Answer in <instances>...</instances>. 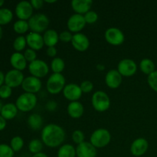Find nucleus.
<instances>
[{
  "instance_id": "nucleus-1",
  "label": "nucleus",
  "mask_w": 157,
  "mask_h": 157,
  "mask_svg": "<svg viewBox=\"0 0 157 157\" xmlns=\"http://www.w3.org/2000/svg\"><path fill=\"white\" fill-rule=\"evenodd\" d=\"M41 141L50 148L58 147L65 139V132L59 125L50 124L44 127L41 130Z\"/></svg>"
},
{
  "instance_id": "nucleus-2",
  "label": "nucleus",
  "mask_w": 157,
  "mask_h": 157,
  "mask_svg": "<svg viewBox=\"0 0 157 157\" xmlns=\"http://www.w3.org/2000/svg\"><path fill=\"white\" fill-rule=\"evenodd\" d=\"M28 22L31 32L41 34L48 30L50 21L48 17L44 14L37 13L32 15Z\"/></svg>"
},
{
  "instance_id": "nucleus-3",
  "label": "nucleus",
  "mask_w": 157,
  "mask_h": 157,
  "mask_svg": "<svg viewBox=\"0 0 157 157\" xmlns=\"http://www.w3.org/2000/svg\"><path fill=\"white\" fill-rule=\"evenodd\" d=\"M111 140L110 131L105 128H99L92 133L90 137V143L96 149H101L107 147Z\"/></svg>"
},
{
  "instance_id": "nucleus-4",
  "label": "nucleus",
  "mask_w": 157,
  "mask_h": 157,
  "mask_svg": "<svg viewBox=\"0 0 157 157\" xmlns=\"http://www.w3.org/2000/svg\"><path fill=\"white\" fill-rule=\"evenodd\" d=\"M66 85L65 78L62 74L53 73L46 82V88L51 94H58L63 91Z\"/></svg>"
},
{
  "instance_id": "nucleus-5",
  "label": "nucleus",
  "mask_w": 157,
  "mask_h": 157,
  "mask_svg": "<svg viewBox=\"0 0 157 157\" xmlns=\"http://www.w3.org/2000/svg\"><path fill=\"white\" fill-rule=\"evenodd\" d=\"M37 102H38V99H37L36 95L25 92L17 98L15 101V105L20 111L29 112L36 107Z\"/></svg>"
},
{
  "instance_id": "nucleus-6",
  "label": "nucleus",
  "mask_w": 157,
  "mask_h": 157,
  "mask_svg": "<svg viewBox=\"0 0 157 157\" xmlns=\"http://www.w3.org/2000/svg\"><path fill=\"white\" fill-rule=\"evenodd\" d=\"M91 104L98 112H105L110 108V99L108 94L103 90H98L92 95Z\"/></svg>"
},
{
  "instance_id": "nucleus-7",
  "label": "nucleus",
  "mask_w": 157,
  "mask_h": 157,
  "mask_svg": "<svg viewBox=\"0 0 157 157\" xmlns=\"http://www.w3.org/2000/svg\"><path fill=\"white\" fill-rule=\"evenodd\" d=\"M104 37L107 42L113 46L121 45L125 41L124 32L120 29L115 27L107 29L104 33Z\"/></svg>"
},
{
  "instance_id": "nucleus-8",
  "label": "nucleus",
  "mask_w": 157,
  "mask_h": 157,
  "mask_svg": "<svg viewBox=\"0 0 157 157\" xmlns=\"http://www.w3.org/2000/svg\"><path fill=\"white\" fill-rule=\"evenodd\" d=\"M29 71L32 76L38 78H42L47 76L49 72V67L47 63L41 59H36L35 61L29 63Z\"/></svg>"
},
{
  "instance_id": "nucleus-9",
  "label": "nucleus",
  "mask_w": 157,
  "mask_h": 157,
  "mask_svg": "<svg viewBox=\"0 0 157 157\" xmlns=\"http://www.w3.org/2000/svg\"><path fill=\"white\" fill-rule=\"evenodd\" d=\"M117 71L122 77H132L137 71V65L133 60L130 58H124L121 60L117 65Z\"/></svg>"
},
{
  "instance_id": "nucleus-10",
  "label": "nucleus",
  "mask_w": 157,
  "mask_h": 157,
  "mask_svg": "<svg viewBox=\"0 0 157 157\" xmlns=\"http://www.w3.org/2000/svg\"><path fill=\"white\" fill-rule=\"evenodd\" d=\"M86 21L84 20V15L79 14H73L71 15L67 21V26L68 31L71 33H80L86 25Z\"/></svg>"
},
{
  "instance_id": "nucleus-11",
  "label": "nucleus",
  "mask_w": 157,
  "mask_h": 157,
  "mask_svg": "<svg viewBox=\"0 0 157 157\" xmlns=\"http://www.w3.org/2000/svg\"><path fill=\"white\" fill-rule=\"evenodd\" d=\"M24 75L20 71L12 69L9 71L5 75V84L12 87H17L18 86H21L23 81H24Z\"/></svg>"
},
{
  "instance_id": "nucleus-12",
  "label": "nucleus",
  "mask_w": 157,
  "mask_h": 157,
  "mask_svg": "<svg viewBox=\"0 0 157 157\" xmlns=\"http://www.w3.org/2000/svg\"><path fill=\"white\" fill-rule=\"evenodd\" d=\"M33 7L29 1H21L16 5L15 15L20 20L29 21V18L33 15Z\"/></svg>"
},
{
  "instance_id": "nucleus-13",
  "label": "nucleus",
  "mask_w": 157,
  "mask_h": 157,
  "mask_svg": "<svg viewBox=\"0 0 157 157\" xmlns=\"http://www.w3.org/2000/svg\"><path fill=\"white\" fill-rule=\"evenodd\" d=\"M41 86H42V84H41V80L34 76H29L27 78H25L21 84V87L25 93L33 94H35L40 91Z\"/></svg>"
},
{
  "instance_id": "nucleus-14",
  "label": "nucleus",
  "mask_w": 157,
  "mask_h": 157,
  "mask_svg": "<svg viewBox=\"0 0 157 157\" xmlns=\"http://www.w3.org/2000/svg\"><path fill=\"white\" fill-rule=\"evenodd\" d=\"M62 93L64 98L71 102L78 101L83 94L80 85L74 83L66 84Z\"/></svg>"
},
{
  "instance_id": "nucleus-15",
  "label": "nucleus",
  "mask_w": 157,
  "mask_h": 157,
  "mask_svg": "<svg viewBox=\"0 0 157 157\" xmlns=\"http://www.w3.org/2000/svg\"><path fill=\"white\" fill-rule=\"evenodd\" d=\"M149 149V143L145 138L140 137L133 141L130 146V153L136 157L142 156Z\"/></svg>"
},
{
  "instance_id": "nucleus-16",
  "label": "nucleus",
  "mask_w": 157,
  "mask_h": 157,
  "mask_svg": "<svg viewBox=\"0 0 157 157\" xmlns=\"http://www.w3.org/2000/svg\"><path fill=\"white\" fill-rule=\"evenodd\" d=\"M71 44L74 48L80 52H86L90 47V41L87 36L84 34L77 33L74 34L71 40Z\"/></svg>"
},
{
  "instance_id": "nucleus-17",
  "label": "nucleus",
  "mask_w": 157,
  "mask_h": 157,
  "mask_svg": "<svg viewBox=\"0 0 157 157\" xmlns=\"http://www.w3.org/2000/svg\"><path fill=\"white\" fill-rule=\"evenodd\" d=\"M123 81V77L118 72L117 70L112 69L110 70L105 76V83L107 87L110 89H117L121 85Z\"/></svg>"
},
{
  "instance_id": "nucleus-18",
  "label": "nucleus",
  "mask_w": 157,
  "mask_h": 157,
  "mask_svg": "<svg viewBox=\"0 0 157 157\" xmlns=\"http://www.w3.org/2000/svg\"><path fill=\"white\" fill-rule=\"evenodd\" d=\"M25 38L27 45L29 46V48L33 49L35 52H37V51L41 50L44 47V40H43V36L41 34L30 32L26 35Z\"/></svg>"
},
{
  "instance_id": "nucleus-19",
  "label": "nucleus",
  "mask_w": 157,
  "mask_h": 157,
  "mask_svg": "<svg viewBox=\"0 0 157 157\" xmlns=\"http://www.w3.org/2000/svg\"><path fill=\"white\" fill-rule=\"evenodd\" d=\"M97 149L90 142L84 141L76 147L77 157H96Z\"/></svg>"
},
{
  "instance_id": "nucleus-20",
  "label": "nucleus",
  "mask_w": 157,
  "mask_h": 157,
  "mask_svg": "<svg viewBox=\"0 0 157 157\" xmlns=\"http://www.w3.org/2000/svg\"><path fill=\"white\" fill-rule=\"evenodd\" d=\"M71 5L75 13L84 15L90 11L93 2L91 0H73Z\"/></svg>"
},
{
  "instance_id": "nucleus-21",
  "label": "nucleus",
  "mask_w": 157,
  "mask_h": 157,
  "mask_svg": "<svg viewBox=\"0 0 157 157\" xmlns=\"http://www.w3.org/2000/svg\"><path fill=\"white\" fill-rule=\"evenodd\" d=\"M67 112L69 116L73 119H79L84 113V105L80 101L70 102L67 105Z\"/></svg>"
},
{
  "instance_id": "nucleus-22",
  "label": "nucleus",
  "mask_w": 157,
  "mask_h": 157,
  "mask_svg": "<svg viewBox=\"0 0 157 157\" xmlns=\"http://www.w3.org/2000/svg\"><path fill=\"white\" fill-rule=\"evenodd\" d=\"M10 63L14 69L21 71L27 67V61L21 52H15L10 57Z\"/></svg>"
},
{
  "instance_id": "nucleus-23",
  "label": "nucleus",
  "mask_w": 157,
  "mask_h": 157,
  "mask_svg": "<svg viewBox=\"0 0 157 157\" xmlns=\"http://www.w3.org/2000/svg\"><path fill=\"white\" fill-rule=\"evenodd\" d=\"M43 40L44 45L48 47H55L59 41V34L54 29H48L44 32Z\"/></svg>"
},
{
  "instance_id": "nucleus-24",
  "label": "nucleus",
  "mask_w": 157,
  "mask_h": 157,
  "mask_svg": "<svg viewBox=\"0 0 157 157\" xmlns=\"http://www.w3.org/2000/svg\"><path fill=\"white\" fill-rule=\"evenodd\" d=\"M18 108L15 104L8 103L3 105L2 109L1 110V116L6 120H12L16 117L18 113Z\"/></svg>"
},
{
  "instance_id": "nucleus-25",
  "label": "nucleus",
  "mask_w": 157,
  "mask_h": 157,
  "mask_svg": "<svg viewBox=\"0 0 157 157\" xmlns=\"http://www.w3.org/2000/svg\"><path fill=\"white\" fill-rule=\"evenodd\" d=\"M58 157H76V149L71 144H64L61 146L57 153Z\"/></svg>"
},
{
  "instance_id": "nucleus-26",
  "label": "nucleus",
  "mask_w": 157,
  "mask_h": 157,
  "mask_svg": "<svg viewBox=\"0 0 157 157\" xmlns=\"http://www.w3.org/2000/svg\"><path fill=\"white\" fill-rule=\"evenodd\" d=\"M28 124L33 130H38L43 125V118L38 113H32L28 118Z\"/></svg>"
},
{
  "instance_id": "nucleus-27",
  "label": "nucleus",
  "mask_w": 157,
  "mask_h": 157,
  "mask_svg": "<svg viewBox=\"0 0 157 157\" xmlns=\"http://www.w3.org/2000/svg\"><path fill=\"white\" fill-rule=\"evenodd\" d=\"M155 64L153 60L150 58H144L140 63V69L144 75H149L155 71Z\"/></svg>"
},
{
  "instance_id": "nucleus-28",
  "label": "nucleus",
  "mask_w": 157,
  "mask_h": 157,
  "mask_svg": "<svg viewBox=\"0 0 157 157\" xmlns=\"http://www.w3.org/2000/svg\"><path fill=\"white\" fill-rule=\"evenodd\" d=\"M64 67H65V63L62 58L58 57L53 58L51 63V68L53 73L61 74V72L64 70Z\"/></svg>"
},
{
  "instance_id": "nucleus-29",
  "label": "nucleus",
  "mask_w": 157,
  "mask_h": 157,
  "mask_svg": "<svg viewBox=\"0 0 157 157\" xmlns=\"http://www.w3.org/2000/svg\"><path fill=\"white\" fill-rule=\"evenodd\" d=\"M13 18V13L7 8L0 9V25H6L10 22Z\"/></svg>"
},
{
  "instance_id": "nucleus-30",
  "label": "nucleus",
  "mask_w": 157,
  "mask_h": 157,
  "mask_svg": "<svg viewBox=\"0 0 157 157\" xmlns=\"http://www.w3.org/2000/svg\"><path fill=\"white\" fill-rule=\"evenodd\" d=\"M13 29L16 33L20 34V35L26 33L29 30V22L25 20L18 19V21L14 23Z\"/></svg>"
},
{
  "instance_id": "nucleus-31",
  "label": "nucleus",
  "mask_w": 157,
  "mask_h": 157,
  "mask_svg": "<svg viewBox=\"0 0 157 157\" xmlns=\"http://www.w3.org/2000/svg\"><path fill=\"white\" fill-rule=\"evenodd\" d=\"M43 143L42 141L38 139H33L30 141L29 144V150L32 154L41 153L43 150Z\"/></svg>"
},
{
  "instance_id": "nucleus-32",
  "label": "nucleus",
  "mask_w": 157,
  "mask_h": 157,
  "mask_svg": "<svg viewBox=\"0 0 157 157\" xmlns=\"http://www.w3.org/2000/svg\"><path fill=\"white\" fill-rule=\"evenodd\" d=\"M27 45V41H26V38L23 35L18 36L15 39L13 42V48L16 52H20L24 50Z\"/></svg>"
},
{
  "instance_id": "nucleus-33",
  "label": "nucleus",
  "mask_w": 157,
  "mask_h": 157,
  "mask_svg": "<svg viewBox=\"0 0 157 157\" xmlns=\"http://www.w3.org/2000/svg\"><path fill=\"white\" fill-rule=\"evenodd\" d=\"M10 147L14 152H18L24 147V140L21 136H14L10 141Z\"/></svg>"
},
{
  "instance_id": "nucleus-34",
  "label": "nucleus",
  "mask_w": 157,
  "mask_h": 157,
  "mask_svg": "<svg viewBox=\"0 0 157 157\" xmlns=\"http://www.w3.org/2000/svg\"><path fill=\"white\" fill-rule=\"evenodd\" d=\"M15 152L10 146L0 144V157H13Z\"/></svg>"
},
{
  "instance_id": "nucleus-35",
  "label": "nucleus",
  "mask_w": 157,
  "mask_h": 157,
  "mask_svg": "<svg viewBox=\"0 0 157 157\" xmlns=\"http://www.w3.org/2000/svg\"><path fill=\"white\" fill-rule=\"evenodd\" d=\"M147 83L150 88L157 93V70L147 77Z\"/></svg>"
},
{
  "instance_id": "nucleus-36",
  "label": "nucleus",
  "mask_w": 157,
  "mask_h": 157,
  "mask_svg": "<svg viewBox=\"0 0 157 157\" xmlns=\"http://www.w3.org/2000/svg\"><path fill=\"white\" fill-rule=\"evenodd\" d=\"M71 137H72V140H73L74 142H75L76 144H78V145H79V144L84 143V139H85L84 133L80 130H75V131L72 133Z\"/></svg>"
},
{
  "instance_id": "nucleus-37",
  "label": "nucleus",
  "mask_w": 157,
  "mask_h": 157,
  "mask_svg": "<svg viewBox=\"0 0 157 157\" xmlns=\"http://www.w3.org/2000/svg\"><path fill=\"white\" fill-rule=\"evenodd\" d=\"M84 18L87 24H94L98 21V15L95 11L90 10L84 15Z\"/></svg>"
},
{
  "instance_id": "nucleus-38",
  "label": "nucleus",
  "mask_w": 157,
  "mask_h": 157,
  "mask_svg": "<svg viewBox=\"0 0 157 157\" xmlns=\"http://www.w3.org/2000/svg\"><path fill=\"white\" fill-rule=\"evenodd\" d=\"M80 87H81L82 93L89 94L93 90L94 84L90 81L86 80V81L81 82V84H80Z\"/></svg>"
},
{
  "instance_id": "nucleus-39",
  "label": "nucleus",
  "mask_w": 157,
  "mask_h": 157,
  "mask_svg": "<svg viewBox=\"0 0 157 157\" xmlns=\"http://www.w3.org/2000/svg\"><path fill=\"white\" fill-rule=\"evenodd\" d=\"M23 55H24V57L26 59V61H27V62L29 61V63H31L37 59V53L35 50H33V49H25V51L24 52V54H23Z\"/></svg>"
},
{
  "instance_id": "nucleus-40",
  "label": "nucleus",
  "mask_w": 157,
  "mask_h": 157,
  "mask_svg": "<svg viewBox=\"0 0 157 157\" xmlns=\"http://www.w3.org/2000/svg\"><path fill=\"white\" fill-rule=\"evenodd\" d=\"M12 88L6 84H3L0 87V98L7 99L12 95Z\"/></svg>"
},
{
  "instance_id": "nucleus-41",
  "label": "nucleus",
  "mask_w": 157,
  "mask_h": 157,
  "mask_svg": "<svg viewBox=\"0 0 157 157\" xmlns=\"http://www.w3.org/2000/svg\"><path fill=\"white\" fill-rule=\"evenodd\" d=\"M72 38L73 35L70 31H63L59 34V41H61L62 42H71Z\"/></svg>"
},
{
  "instance_id": "nucleus-42",
  "label": "nucleus",
  "mask_w": 157,
  "mask_h": 157,
  "mask_svg": "<svg viewBox=\"0 0 157 157\" xmlns=\"http://www.w3.org/2000/svg\"><path fill=\"white\" fill-rule=\"evenodd\" d=\"M30 2L34 9L38 10V9H41L44 6V1H42V0H32V1H30Z\"/></svg>"
},
{
  "instance_id": "nucleus-43",
  "label": "nucleus",
  "mask_w": 157,
  "mask_h": 157,
  "mask_svg": "<svg viewBox=\"0 0 157 157\" xmlns=\"http://www.w3.org/2000/svg\"><path fill=\"white\" fill-rule=\"evenodd\" d=\"M45 107L48 111H55L57 107H58V104H57V102H55V101H49L48 102H47V104H46Z\"/></svg>"
},
{
  "instance_id": "nucleus-44",
  "label": "nucleus",
  "mask_w": 157,
  "mask_h": 157,
  "mask_svg": "<svg viewBox=\"0 0 157 157\" xmlns=\"http://www.w3.org/2000/svg\"><path fill=\"white\" fill-rule=\"evenodd\" d=\"M58 52H57V48L55 47H48L46 49V54L50 58H56V55Z\"/></svg>"
},
{
  "instance_id": "nucleus-45",
  "label": "nucleus",
  "mask_w": 157,
  "mask_h": 157,
  "mask_svg": "<svg viewBox=\"0 0 157 157\" xmlns=\"http://www.w3.org/2000/svg\"><path fill=\"white\" fill-rule=\"evenodd\" d=\"M6 127V120L0 115V130H4Z\"/></svg>"
},
{
  "instance_id": "nucleus-46",
  "label": "nucleus",
  "mask_w": 157,
  "mask_h": 157,
  "mask_svg": "<svg viewBox=\"0 0 157 157\" xmlns=\"http://www.w3.org/2000/svg\"><path fill=\"white\" fill-rule=\"evenodd\" d=\"M3 82H5V75L2 73V71H0V87L3 85Z\"/></svg>"
},
{
  "instance_id": "nucleus-47",
  "label": "nucleus",
  "mask_w": 157,
  "mask_h": 157,
  "mask_svg": "<svg viewBox=\"0 0 157 157\" xmlns=\"http://www.w3.org/2000/svg\"><path fill=\"white\" fill-rule=\"evenodd\" d=\"M104 69H105V66H104V64H98V65H97V70H98L99 71H102Z\"/></svg>"
},
{
  "instance_id": "nucleus-48",
  "label": "nucleus",
  "mask_w": 157,
  "mask_h": 157,
  "mask_svg": "<svg viewBox=\"0 0 157 157\" xmlns=\"http://www.w3.org/2000/svg\"><path fill=\"white\" fill-rule=\"evenodd\" d=\"M32 157H48L47 156V155L45 154V153H36V154H34L33 156H32Z\"/></svg>"
},
{
  "instance_id": "nucleus-49",
  "label": "nucleus",
  "mask_w": 157,
  "mask_h": 157,
  "mask_svg": "<svg viewBox=\"0 0 157 157\" xmlns=\"http://www.w3.org/2000/svg\"><path fill=\"white\" fill-rule=\"evenodd\" d=\"M56 2H57L56 0H52V1H51V0H45L44 2L48 3V4H52V3H55Z\"/></svg>"
},
{
  "instance_id": "nucleus-50",
  "label": "nucleus",
  "mask_w": 157,
  "mask_h": 157,
  "mask_svg": "<svg viewBox=\"0 0 157 157\" xmlns=\"http://www.w3.org/2000/svg\"><path fill=\"white\" fill-rule=\"evenodd\" d=\"M2 37V29L1 25H0V40H1Z\"/></svg>"
},
{
  "instance_id": "nucleus-51",
  "label": "nucleus",
  "mask_w": 157,
  "mask_h": 157,
  "mask_svg": "<svg viewBox=\"0 0 157 157\" xmlns=\"http://www.w3.org/2000/svg\"><path fill=\"white\" fill-rule=\"evenodd\" d=\"M2 107H3L2 103V101H0V113H1V110H2Z\"/></svg>"
},
{
  "instance_id": "nucleus-52",
  "label": "nucleus",
  "mask_w": 157,
  "mask_h": 157,
  "mask_svg": "<svg viewBox=\"0 0 157 157\" xmlns=\"http://www.w3.org/2000/svg\"><path fill=\"white\" fill-rule=\"evenodd\" d=\"M3 4H4V1H3V0H0V7L2 6Z\"/></svg>"
}]
</instances>
